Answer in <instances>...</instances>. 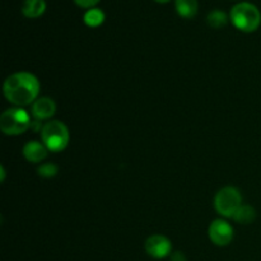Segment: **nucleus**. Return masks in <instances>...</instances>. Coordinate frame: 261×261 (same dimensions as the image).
Wrapping results in <instances>:
<instances>
[{
  "instance_id": "f3484780",
  "label": "nucleus",
  "mask_w": 261,
  "mask_h": 261,
  "mask_svg": "<svg viewBox=\"0 0 261 261\" xmlns=\"http://www.w3.org/2000/svg\"><path fill=\"white\" fill-rule=\"evenodd\" d=\"M171 261H186L185 255L180 251H176L171 254Z\"/></svg>"
},
{
  "instance_id": "0eeeda50",
  "label": "nucleus",
  "mask_w": 261,
  "mask_h": 261,
  "mask_svg": "<svg viewBox=\"0 0 261 261\" xmlns=\"http://www.w3.org/2000/svg\"><path fill=\"white\" fill-rule=\"evenodd\" d=\"M144 249L153 259H165L172 254V242L163 234H152L145 240Z\"/></svg>"
},
{
  "instance_id": "39448f33",
  "label": "nucleus",
  "mask_w": 261,
  "mask_h": 261,
  "mask_svg": "<svg viewBox=\"0 0 261 261\" xmlns=\"http://www.w3.org/2000/svg\"><path fill=\"white\" fill-rule=\"evenodd\" d=\"M213 205L222 218H233L242 205L241 191L234 186H224L219 189L214 196Z\"/></svg>"
},
{
  "instance_id": "423d86ee",
  "label": "nucleus",
  "mask_w": 261,
  "mask_h": 261,
  "mask_svg": "<svg viewBox=\"0 0 261 261\" xmlns=\"http://www.w3.org/2000/svg\"><path fill=\"white\" fill-rule=\"evenodd\" d=\"M208 234L211 241L217 246H227L232 242L234 237V229L229 222L224 218L214 219L208 229Z\"/></svg>"
},
{
  "instance_id": "dca6fc26",
  "label": "nucleus",
  "mask_w": 261,
  "mask_h": 261,
  "mask_svg": "<svg viewBox=\"0 0 261 261\" xmlns=\"http://www.w3.org/2000/svg\"><path fill=\"white\" fill-rule=\"evenodd\" d=\"M101 0H74L76 5L79 8H83V9H91V8H96V5Z\"/></svg>"
},
{
  "instance_id": "9d476101",
  "label": "nucleus",
  "mask_w": 261,
  "mask_h": 261,
  "mask_svg": "<svg viewBox=\"0 0 261 261\" xmlns=\"http://www.w3.org/2000/svg\"><path fill=\"white\" fill-rule=\"evenodd\" d=\"M20 10L25 18L36 19L46 12V2L45 0H24Z\"/></svg>"
},
{
  "instance_id": "6e6552de",
  "label": "nucleus",
  "mask_w": 261,
  "mask_h": 261,
  "mask_svg": "<svg viewBox=\"0 0 261 261\" xmlns=\"http://www.w3.org/2000/svg\"><path fill=\"white\" fill-rule=\"evenodd\" d=\"M56 112V103L50 97H38L32 105H31V116L37 121H46L51 120V117Z\"/></svg>"
},
{
  "instance_id": "f03ea898",
  "label": "nucleus",
  "mask_w": 261,
  "mask_h": 261,
  "mask_svg": "<svg viewBox=\"0 0 261 261\" xmlns=\"http://www.w3.org/2000/svg\"><path fill=\"white\" fill-rule=\"evenodd\" d=\"M229 20L241 32L251 33L260 27L261 12L250 2L237 3L229 12Z\"/></svg>"
},
{
  "instance_id": "f257e3e1",
  "label": "nucleus",
  "mask_w": 261,
  "mask_h": 261,
  "mask_svg": "<svg viewBox=\"0 0 261 261\" xmlns=\"http://www.w3.org/2000/svg\"><path fill=\"white\" fill-rule=\"evenodd\" d=\"M41 84L30 71H17L8 76L3 84L5 99L14 107L31 106L40 97Z\"/></svg>"
},
{
  "instance_id": "6ab92c4d",
  "label": "nucleus",
  "mask_w": 261,
  "mask_h": 261,
  "mask_svg": "<svg viewBox=\"0 0 261 261\" xmlns=\"http://www.w3.org/2000/svg\"><path fill=\"white\" fill-rule=\"evenodd\" d=\"M154 2L161 3V4H163V3H168V2H171V0H154Z\"/></svg>"
},
{
  "instance_id": "f8f14e48",
  "label": "nucleus",
  "mask_w": 261,
  "mask_h": 261,
  "mask_svg": "<svg viewBox=\"0 0 261 261\" xmlns=\"http://www.w3.org/2000/svg\"><path fill=\"white\" fill-rule=\"evenodd\" d=\"M232 219L240 224H251L256 219V211L249 204H242Z\"/></svg>"
},
{
  "instance_id": "ddd939ff",
  "label": "nucleus",
  "mask_w": 261,
  "mask_h": 261,
  "mask_svg": "<svg viewBox=\"0 0 261 261\" xmlns=\"http://www.w3.org/2000/svg\"><path fill=\"white\" fill-rule=\"evenodd\" d=\"M84 24L91 28L99 27L105 22V13L99 8H91L83 15Z\"/></svg>"
},
{
  "instance_id": "2eb2a0df",
  "label": "nucleus",
  "mask_w": 261,
  "mask_h": 261,
  "mask_svg": "<svg viewBox=\"0 0 261 261\" xmlns=\"http://www.w3.org/2000/svg\"><path fill=\"white\" fill-rule=\"evenodd\" d=\"M38 176L43 178H53L58 175L59 172V167L53 162H45L41 163L37 168Z\"/></svg>"
},
{
  "instance_id": "1a4fd4ad",
  "label": "nucleus",
  "mask_w": 261,
  "mask_h": 261,
  "mask_svg": "<svg viewBox=\"0 0 261 261\" xmlns=\"http://www.w3.org/2000/svg\"><path fill=\"white\" fill-rule=\"evenodd\" d=\"M48 152L45 144L42 142H38V140H31L27 142L23 147V157L25 158V161H28L30 163H41L47 158Z\"/></svg>"
},
{
  "instance_id": "a211bd4d",
  "label": "nucleus",
  "mask_w": 261,
  "mask_h": 261,
  "mask_svg": "<svg viewBox=\"0 0 261 261\" xmlns=\"http://www.w3.org/2000/svg\"><path fill=\"white\" fill-rule=\"evenodd\" d=\"M0 175H2V177H0V181H2V182H4V181H5V168H4V166H0Z\"/></svg>"
},
{
  "instance_id": "20e7f679",
  "label": "nucleus",
  "mask_w": 261,
  "mask_h": 261,
  "mask_svg": "<svg viewBox=\"0 0 261 261\" xmlns=\"http://www.w3.org/2000/svg\"><path fill=\"white\" fill-rule=\"evenodd\" d=\"M41 142L53 153H60L69 145L70 133L68 126L59 120H48L41 130Z\"/></svg>"
},
{
  "instance_id": "7ed1b4c3",
  "label": "nucleus",
  "mask_w": 261,
  "mask_h": 261,
  "mask_svg": "<svg viewBox=\"0 0 261 261\" xmlns=\"http://www.w3.org/2000/svg\"><path fill=\"white\" fill-rule=\"evenodd\" d=\"M32 116L23 107H10L0 115V130L5 135L17 137L32 126Z\"/></svg>"
},
{
  "instance_id": "9b49d317",
  "label": "nucleus",
  "mask_w": 261,
  "mask_h": 261,
  "mask_svg": "<svg viewBox=\"0 0 261 261\" xmlns=\"http://www.w3.org/2000/svg\"><path fill=\"white\" fill-rule=\"evenodd\" d=\"M175 8L177 14L185 19H191L198 14V0H175Z\"/></svg>"
},
{
  "instance_id": "4468645a",
  "label": "nucleus",
  "mask_w": 261,
  "mask_h": 261,
  "mask_svg": "<svg viewBox=\"0 0 261 261\" xmlns=\"http://www.w3.org/2000/svg\"><path fill=\"white\" fill-rule=\"evenodd\" d=\"M229 15L226 12L221 9H214L212 12H209L208 17H206V22L211 25L212 28H222L228 23Z\"/></svg>"
}]
</instances>
